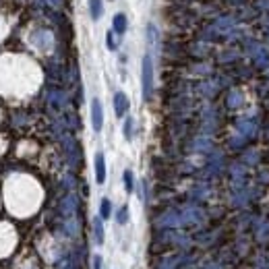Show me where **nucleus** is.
<instances>
[{"label":"nucleus","instance_id":"f8f14e48","mask_svg":"<svg viewBox=\"0 0 269 269\" xmlns=\"http://www.w3.org/2000/svg\"><path fill=\"white\" fill-rule=\"evenodd\" d=\"M94 269H102V257H96L94 259Z\"/></svg>","mask_w":269,"mask_h":269},{"label":"nucleus","instance_id":"f257e3e1","mask_svg":"<svg viewBox=\"0 0 269 269\" xmlns=\"http://www.w3.org/2000/svg\"><path fill=\"white\" fill-rule=\"evenodd\" d=\"M152 92H154V63L149 56H145L143 58V98L149 100Z\"/></svg>","mask_w":269,"mask_h":269},{"label":"nucleus","instance_id":"20e7f679","mask_svg":"<svg viewBox=\"0 0 269 269\" xmlns=\"http://www.w3.org/2000/svg\"><path fill=\"white\" fill-rule=\"evenodd\" d=\"M96 181L100 185L106 181V160H104V154L96 156Z\"/></svg>","mask_w":269,"mask_h":269},{"label":"nucleus","instance_id":"1a4fd4ad","mask_svg":"<svg viewBox=\"0 0 269 269\" xmlns=\"http://www.w3.org/2000/svg\"><path fill=\"white\" fill-rule=\"evenodd\" d=\"M94 228H96V241H98V245H102V243H104V228H102V222L96 220Z\"/></svg>","mask_w":269,"mask_h":269},{"label":"nucleus","instance_id":"9b49d317","mask_svg":"<svg viewBox=\"0 0 269 269\" xmlns=\"http://www.w3.org/2000/svg\"><path fill=\"white\" fill-rule=\"evenodd\" d=\"M125 137L127 139L133 137V121H131V118H127V123H125Z\"/></svg>","mask_w":269,"mask_h":269},{"label":"nucleus","instance_id":"0eeeda50","mask_svg":"<svg viewBox=\"0 0 269 269\" xmlns=\"http://www.w3.org/2000/svg\"><path fill=\"white\" fill-rule=\"evenodd\" d=\"M100 216H102L104 220H108V218L112 216V203H110V199H102V209H100Z\"/></svg>","mask_w":269,"mask_h":269},{"label":"nucleus","instance_id":"f03ea898","mask_svg":"<svg viewBox=\"0 0 269 269\" xmlns=\"http://www.w3.org/2000/svg\"><path fill=\"white\" fill-rule=\"evenodd\" d=\"M92 125H94L96 133H100L104 127V110H102V102L98 98L92 102Z\"/></svg>","mask_w":269,"mask_h":269},{"label":"nucleus","instance_id":"7ed1b4c3","mask_svg":"<svg viewBox=\"0 0 269 269\" xmlns=\"http://www.w3.org/2000/svg\"><path fill=\"white\" fill-rule=\"evenodd\" d=\"M114 110H116V116H121V118L129 112V98L123 92H118L114 96Z\"/></svg>","mask_w":269,"mask_h":269},{"label":"nucleus","instance_id":"9d476101","mask_svg":"<svg viewBox=\"0 0 269 269\" xmlns=\"http://www.w3.org/2000/svg\"><path fill=\"white\" fill-rule=\"evenodd\" d=\"M125 187H127V191H129V193L133 191V172H131V170H127V172H125Z\"/></svg>","mask_w":269,"mask_h":269},{"label":"nucleus","instance_id":"423d86ee","mask_svg":"<svg viewBox=\"0 0 269 269\" xmlns=\"http://www.w3.org/2000/svg\"><path fill=\"white\" fill-rule=\"evenodd\" d=\"M114 32H116V34H125V32H127V17H125L123 13H118V15L114 17Z\"/></svg>","mask_w":269,"mask_h":269},{"label":"nucleus","instance_id":"39448f33","mask_svg":"<svg viewBox=\"0 0 269 269\" xmlns=\"http://www.w3.org/2000/svg\"><path fill=\"white\" fill-rule=\"evenodd\" d=\"M89 13H92V19H100L102 13H104V7H102V0H89Z\"/></svg>","mask_w":269,"mask_h":269},{"label":"nucleus","instance_id":"6e6552de","mask_svg":"<svg viewBox=\"0 0 269 269\" xmlns=\"http://www.w3.org/2000/svg\"><path fill=\"white\" fill-rule=\"evenodd\" d=\"M116 220H118V224H127V222H129V209H127V207H121V209H118Z\"/></svg>","mask_w":269,"mask_h":269}]
</instances>
